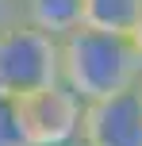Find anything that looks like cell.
<instances>
[{
	"label": "cell",
	"mask_w": 142,
	"mask_h": 146,
	"mask_svg": "<svg viewBox=\"0 0 142 146\" xmlns=\"http://www.w3.org/2000/svg\"><path fill=\"white\" fill-rule=\"evenodd\" d=\"M19 19L61 42L77 27H85V0H19Z\"/></svg>",
	"instance_id": "cell-5"
},
{
	"label": "cell",
	"mask_w": 142,
	"mask_h": 146,
	"mask_svg": "<svg viewBox=\"0 0 142 146\" xmlns=\"http://www.w3.org/2000/svg\"><path fill=\"white\" fill-rule=\"evenodd\" d=\"M85 146H142V92L138 85L108 100L85 104L81 115Z\"/></svg>",
	"instance_id": "cell-4"
},
{
	"label": "cell",
	"mask_w": 142,
	"mask_h": 146,
	"mask_svg": "<svg viewBox=\"0 0 142 146\" xmlns=\"http://www.w3.org/2000/svg\"><path fill=\"white\" fill-rule=\"evenodd\" d=\"M15 19H19V4L15 0H0V27H8Z\"/></svg>",
	"instance_id": "cell-8"
},
{
	"label": "cell",
	"mask_w": 142,
	"mask_h": 146,
	"mask_svg": "<svg viewBox=\"0 0 142 146\" xmlns=\"http://www.w3.org/2000/svg\"><path fill=\"white\" fill-rule=\"evenodd\" d=\"M142 0H85V27L108 35H131L138 23Z\"/></svg>",
	"instance_id": "cell-6"
},
{
	"label": "cell",
	"mask_w": 142,
	"mask_h": 146,
	"mask_svg": "<svg viewBox=\"0 0 142 146\" xmlns=\"http://www.w3.org/2000/svg\"><path fill=\"white\" fill-rule=\"evenodd\" d=\"M138 92H142V81H138Z\"/></svg>",
	"instance_id": "cell-10"
},
{
	"label": "cell",
	"mask_w": 142,
	"mask_h": 146,
	"mask_svg": "<svg viewBox=\"0 0 142 146\" xmlns=\"http://www.w3.org/2000/svg\"><path fill=\"white\" fill-rule=\"evenodd\" d=\"M81 115L85 104L65 85L38 88L31 96H19V123L27 135V146H73L81 142Z\"/></svg>",
	"instance_id": "cell-3"
},
{
	"label": "cell",
	"mask_w": 142,
	"mask_h": 146,
	"mask_svg": "<svg viewBox=\"0 0 142 146\" xmlns=\"http://www.w3.org/2000/svg\"><path fill=\"white\" fill-rule=\"evenodd\" d=\"M50 85H58V38L23 19L0 27V92L19 100Z\"/></svg>",
	"instance_id": "cell-2"
},
{
	"label": "cell",
	"mask_w": 142,
	"mask_h": 146,
	"mask_svg": "<svg viewBox=\"0 0 142 146\" xmlns=\"http://www.w3.org/2000/svg\"><path fill=\"white\" fill-rule=\"evenodd\" d=\"M15 4H19V0H15Z\"/></svg>",
	"instance_id": "cell-12"
},
{
	"label": "cell",
	"mask_w": 142,
	"mask_h": 146,
	"mask_svg": "<svg viewBox=\"0 0 142 146\" xmlns=\"http://www.w3.org/2000/svg\"><path fill=\"white\" fill-rule=\"evenodd\" d=\"M131 42L138 46V54H142V12H138V23H135V31H131Z\"/></svg>",
	"instance_id": "cell-9"
},
{
	"label": "cell",
	"mask_w": 142,
	"mask_h": 146,
	"mask_svg": "<svg viewBox=\"0 0 142 146\" xmlns=\"http://www.w3.org/2000/svg\"><path fill=\"white\" fill-rule=\"evenodd\" d=\"M0 146H27V135L19 123V100L4 92H0Z\"/></svg>",
	"instance_id": "cell-7"
},
{
	"label": "cell",
	"mask_w": 142,
	"mask_h": 146,
	"mask_svg": "<svg viewBox=\"0 0 142 146\" xmlns=\"http://www.w3.org/2000/svg\"><path fill=\"white\" fill-rule=\"evenodd\" d=\"M73 146H85V142H73Z\"/></svg>",
	"instance_id": "cell-11"
},
{
	"label": "cell",
	"mask_w": 142,
	"mask_h": 146,
	"mask_svg": "<svg viewBox=\"0 0 142 146\" xmlns=\"http://www.w3.org/2000/svg\"><path fill=\"white\" fill-rule=\"evenodd\" d=\"M58 81L81 104L108 100L142 81V54L131 35L77 27L58 42Z\"/></svg>",
	"instance_id": "cell-1"
}]
</instances>
